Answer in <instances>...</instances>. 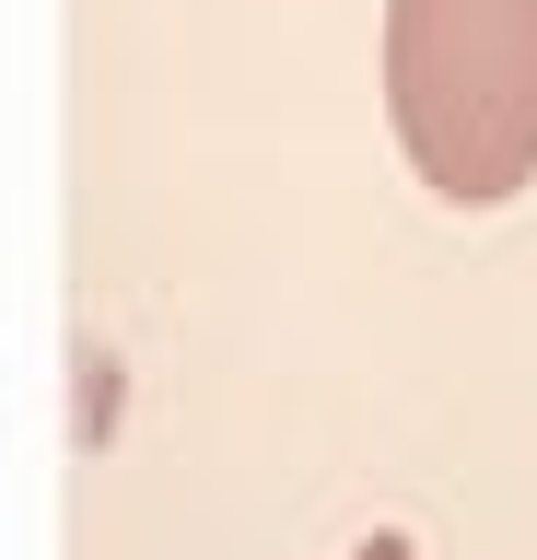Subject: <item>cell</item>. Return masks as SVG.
Listing matches in <instances>:
<instances>
[{
  "label": "cell",
  "mask_w": 537,
  "mask_h": 560,
  "mask_svg": "<svg viewBox=\"0 0 537 560\" xmlns=\"http://www.w3.org/2000/svg\"><path fill=\"white\" fill-rule=\"evenodd\" d=\"M386 117L432 199L537 187V0H386Z\"/></svg>",
  "instance_id": "1"
},
{
  "label": "cell",
  "mask_w": 537,
  "mask_h": 560,
  "mask_svg": "<svg viewBox=\"0 0 537 560\" xmlns=\"http://www.w3.org/2000/svg\"><path fill=\"white\" fill-rule=\"evenodd\" d=\"M351 560H421V549H409V537H362Z\"/></svg>",
  "instance_id": "2"
}]
</instances>
